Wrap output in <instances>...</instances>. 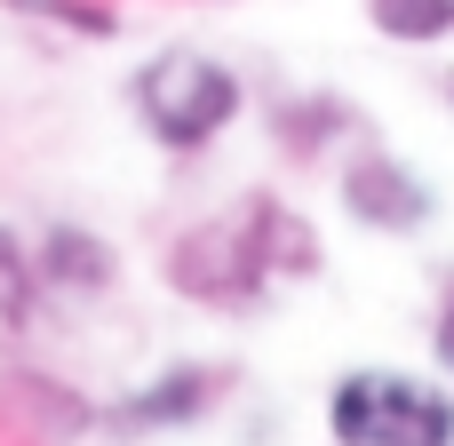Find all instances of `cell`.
Returning a JSON list of instances; mask_svg holds the SVG:
<instances>
[{"label":"cell","instance_id":"1","mask_svg":"<svg viewBox=\"0 0 454 446\" xmlns=\"http://www.w3.org/2000/svg\"><path fill=\"white\" fill-rule=\"evenodd\" d=\"M311 271H319V231L279 192H239L223 215L192 223L160 255V279L200 311H255L279 279H311Z\"/></svg>","mask_w":454,"mask_h":446},{"label":"cell","instance_id":"2","mask_svg":"<svg viewBox=\"0 0 454 446\" xmlns=\"http://www.w3.org/2000/svg\"><path fill=\"white\" fill-rule=\"evenodd\" d=\"M128 96H136V120H144V136L160 152H207L239 120V104H247L239 72L223 56H207V48H160V56H144V72H136Z\"/></svg>","mask_w":454,"mask_h":446},{"label":"cell","instance_id":"3","mask_svg":"<svg viewBox=\"0 0 454 446\" xmlns=\"http://www.w3.org/2000/svg\"><path fill=\"white\" fill-rule=\"evenodd\" d=\"M335 446H454V391L399 375V367H351L327 391Z\"/></svg>","mask_w":454,"mask_h":446},{"label":"cell","instance_id":"4","mask_svg":"<svg viewBox=\"0 0 454 446\" xmlns=\"http://www.w3.org/2000/svg\"><path fill=\"white\" fill-rule=\"evenodd\" d=\"M335 207H343L359 231H375V239H415V231L439 215L431 184H423L399 152H359V160H343V176H335Z\"/></svg>","mask_w":454,"mask_h":446},{"label":"cell","instance_id":"5","mask_svg":"<svg viewBox=\"0 0 454 446\" xmlns=\"http://www.w3.org/2000/svg\"><path fill=\"white\" fill-rule=\"evenodd\" d=\"M231 367H215V359H176V367H160L152 383H136L120 407H112V423L120 431H192V423H207L223 399H231Z\"/></svg>","mask_w":454,"mask_h":446},{"label":"cell","instance_id":"6","mask_svg":"<svg viewBox=\"0 0 454 446\" xmlns=\"http://www.w3.org/2000/svg\"><path fill=\"white\" fill-rule=\"evenodd\" d=\"M32 263H40V287H48V295H72V303H96V295L120 287L112 239H104V231H80V223H48L40 247H32Z\"/></svg>","mask_w":454,"mask_h":446},{"label":"cell","instance_id":"7","mask_svg":"<svg viewBox=\"0 0 454 446\" xmlns=\"http://www.w3.org/2000/svg\"><path fill=\"white\" fill-rule=\"evenodd\" d=\"M271 136H279L287 160H327V144L359 136V112H351L343 96H287V104L271 112Z\"/></svg>","mask_w":454,"mask_h":446},{"label":"cell","instance_id":"8","mask_svg":"<svg viewBox=\"0 0 454 446\" xmlns=\"http://www.w3.org/2000/svg\"><path fill=\"white\" fill-rule=\"evenodd\" d=\"M40 263H32V247L0 223V351H16L24 335H32V319H40Z\"/></svg>","mask_w":454,"mask_h":446},{"label":"cell","instance_id":"9","mask_svg":"<svg viewBox=\"0 0 454 446\" xmlns=\"http://www.w3.org/2000/svg\"><path fill=\"white\" fill-rule=\"evenodd\" d=\"M367 24H375L383 40L423 48V40H447L454 32V0H367Z\"/></svg>","mask_w":454,"mask_h":446},{"label":"cell","instance_id":"10","mask_svg":"<svg viewBox=\"0 0 454 446\" xmlns=\"http://www.w3.org/2000/svg\"><path fill=\"white\" fill-rule=\"evenodd\" d=\"M8 8L48 16V24H64V32H88V40H112V32H120V16H112L104 0H8Z\"/></svg>","mask_w":454,"mask_h":446},{"label":"cell","instance_id":"11","mask_svg":"<svg viewBox=\"0 0 454 446\" xmlns=\"http://www.w3.org/2000/svg\"><path fill=\"white\" fill-rule=\"evenodd\" d=\"M431 359L454 375V279H447V303H439V319H431Z\"/></svg>","mask_w":454,"mask_h":446},{"label":"cell","instance_id":"12","mask_svg":"<svg viewBox=\"0 0 454 446\" xmlns=\"http://www.w3.org/2000/svg\"><path fill=\"white\" fill-rule=\"evenodd\" d=\"M447 104H454V72H447Z\"/></svg>","mask_w":454,"mask_h":446}]
</instances>
